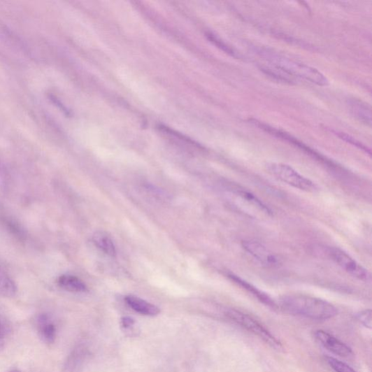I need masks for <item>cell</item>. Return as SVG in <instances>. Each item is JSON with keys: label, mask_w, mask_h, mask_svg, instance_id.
Returning a JSON list of instances; mask_svg holds the SVG:
<instances>
[{"label": "cell", "mask_w": 372, "mask_h": 372, "mask_svg": "<svg viewBox=\"0 0 372 372\" xmlns=\"http://www.w3.org/2000/svg\"><path fill=\"white\" fill-rule=\"evenodd\" d=\"M280 303L287 312L312 320H328L338 314L337 308L330 303L303 294L284 296Z\"/></svg>", "instance_id": "cell-1"}, {"label": "cell", "mask_w": 372, "mask_h": 372, "mask_svg": "<svg viewBox=\"0 0 372 372\" xmlns=\"http://www.w3.org/2000/svg\"><path fill=\"white\" fill-rule=\"evenodd\" d=\"M256 52L269 64L280 69L293 78H302L322 87L329 84L328 79L318 69L293 61L270 49L258 48Z\"/></svg>", "instance_id": "cell-2"}, {"label": "cell", "mask_w": 372, "mask_h": 372, "mask_svg": "<svg viewBox=\"0 0 372 372\" xmlns=\"http://www.w3.org/2000/svg\"><path fill=\"white\" fill-rule=\"evenodd\" d=\"M227 317L248 331L253 333L272 348L281 350L282 345L275 336L262 324L251 317L250 315L235 309H229L225 313Z\"/></svg>", "instance_id": "cell-3"}, {"label": "cell", "mask_w": 372, "mask_h": 372, "mask_svg": "<svg viewBox=\"0 0 372 372\" xmlns=\"http://www.w3.org/2000/svg\"><path fill=\"white\" fill-rule=\"evenodd\" d=\"M267 171L277 179L292 186V187L307 192H313L317 186L310 179L296 171L289 165L282 163H269Z\"/></svg>", "instance_id": "cell-4"}, {"label": "cell", "mask_w": 372, "mask_h": 372, "mask_svg": "<svg viewBox=\"0 0 372 372\" xmlns=\"http://www.w3.org/2000/svg\"><path fill=\"white\" fill-rule=\"evenodd\" d=\"M328 254L333 262L352 277L364 282L369 280V271L343 250L338 248H330Z\"/></svg>", "instance_id": "cell-5"}, {"label": "cell", "mask_w": 372, "mask_h": 372, "mask_svg": "<svg viewBox=\"0 0 372 372\" xmlns=\"http://www.w3.org/2000/svg\"><path fill=\"white\" fill-rule=\"evenodd\" d=\"M241 246L264 266L276 268L281 264L280 259L272 251L257 241L245 240L241 243Z\"/></svg>", "instance_id": "cell-6"}, {"label": "cell", "mask_w": 372, "mask_h": 372, "mask_svg": "<svg viewBox=\"0 0 372 372\" xmlns=\"http://www.w3.org/2000/svg\"><path fill=\"white\" fill-rule=\"evenodd\" d=\"M314 336L323 348L334 355L344 358L352 355V350L348 345L325 331H316Z\"/></svg>", "instance_id": "cell-7"}, {"label": "cell", "mask_w": 372, "mask_h": 372, "mask_svg": "<svg viewBox=\"0 0 372 372\" xmlns=\"http://www.w3.org/2000/svg\"><path fill=\"white\" fill-rule=\"evenodd\" d=\"M90 355L87 346L80 343L74 348L66 359L63 372H82Z\"/></svg>", "instance_id": "cell-8"}, {"label": "cell", "mask_w": 372, "mask_h": 372, "mask_svg": "<svg viewBox=\"0 0 372 372\" xmlns=\"http://www.w3.org/2000/svg\"><path fill=\"white\" fill-rule=\"evenodd\" d=\"M37 332L46 344H52L57 339V326L50 314L43 313L36 316L35 321Z\"/></svg>", "instance_id": "cell-9"}, {"label": "cell", "mask_w": 372, "mask_h": 372, "mask_svg": "<svg viewBox=\"0 0 372 372\" xmlns=\"http://www.w3.org/2000/svg\"><path fill=\"white\" fill-rule=\"evenodd\" d=\"M229 278L234 283L243 287L244 289L247 290L248 292L251 293L260 302L271 308L276 307L275 303L272 301V299L268 294H266L262 291H260L257 287H254L252 285L244 280V279L234 274H229Z\"/></svg>", "instance_id": "cell-10"}, {"label": "cell", "mask_w": 372, "mask_h": 372, "mask_svg": "<svg viewBox=\"0 0 372 372\" xmlns=\"http://www.w3.org/2000/svg\"><path fill=\"white\" fill-rule=\"evenodd\" d=\"M125 301L133 310L144 315L155 316L160 313V309L155 305L134 295L127 296Z\"/></svg>", "instance_id": "cell-11"}, {"label": "cell", "mask_w": 372, "mask_h": 372, "mask_svg": "<svg viewBox=\"0 0 372 372\" xmlns=\"http://www.w3.org/2000/svg\"><path fill=\"white\" fill-rule=\"evenodd\" d=\"M59 286L70 292L83 293L87 291V287L80 278L71 274L62 275L58 278Z\"/></svg>", "instance_id": "cell-12"}, {"label": "cell", "mask_w": 372, "mask_h": 372, "mask_svg": "<svg viewBox=\"0 0 372 372\" xmlns=\"http://www.w3.org/2000/svg\"><path fill=\"white\" fill-rule=\"evenodd\" d=\"M348 105L353 117L364 124L371 126V109L366 103L359 100L351 99L349 101Z\"/></svg>", "instance_id": "cell-13"}, {"label": "cell", "mask_w": 372, "mask_h": 372, "mask_svg": "<svg viewBox=\"0 0 372 372\" xmlns=\"http://www.w3.org/2000/svg\"><path fill=\"white\" fill-rule=\"evenodd\" d=\"M92 241L105 254L110 257H116L117 250L114 241L107 234L103 231L96 232L92 236Z\"/></svg>", "instance_id": "cell-14"}, {"label": "cell", "mask_w": 372, "mask_h": 372, "mask_svg": "<svg viewBox=\"0 0 372 372\" xmlns=\"http://www.w3.org/2000/svg\"><path fill=\"white\" fill-rule=\"evenodd\" d=\"M17 292V287L13 279L2 266H0V295L13 297Z\"/></svg>", "instance_id": "cell-15"}, {"label": "cell", "mask_w": 372, "mask_h": 372, "mask_svg": "<svg viewBox=\"0 0 372 372\" xmlns=\"http://www.w3.org/2000/svg\"><path fill=\"white\" fill-rule=\"evenodd\" d=\"M233 190L237 195L243 199H245L249 203L253 204V206H255L259 210L268 215H271L272 213L271 210L266 206V204L251 192L245 190V189L240 188L239 186L238 187V186L233 187Z\"/></svg>", "instance_id": "cell-16"}, {"label": "cell", "mask_w": 372, "mask_h": 372, "mask_svg": "<svg viewBox=\"0 0 372 372\" xmlns=\"http://www.w3.org/2000/svg\"><path fill=\"white\" fill-rule=\"evenodd\" d=\"M269 65V66H266L262 67V70L268 74V76L279 81H282L289 84H292L294 82V78L289 76L288 73L283 71L280 69H278L271 64Z\"/></svg>", "instance_id": "cell-17"}, {"label": "cell", "mask_w": 372, "mask_h": 372, "mask_svg": "<svg viewBox=\"0 0 372 372\" xmlns=\"http://www.w3.org/2000/svg\"><path fill=\"white\" fill-rule=\"evenodd\" d=\"M206 36L212 43H213L222 51H224L227 54L230 55L231 57H234L236 59L240 58V55L237 52H236L234 49L227 45L224 42H222L215 34L212 33H207Z\"/></svg>", "instance_id": "cell-18"}, {"label": "cell", "mask_w": 372, "mask_h": 372, "mask_svg": "<svg viewBox=\"0 0 372 372\" xmlns=\"http://www.w3.org/2000/svg\"><path fill=\"white\" fill-rule=\"evenodd\" d=\"M327 362L336 372H357L347 364L333 357H327Z\"/></svg>", "instance_id": "cell-19"}, {"label": "cell", "mask_w": 372, "mask_h": 372, "mask_svg": "<svg viewBox=\"0 0 372 372\" xmlns=\"http://www.w3.org/2000/svg\"><path fill=\"white\" fill-rule=\"evenodd\" d=\"M332 132L337 135L339 138H341L343 141L352 144L355 146H357L359 148V150L364 151L366 153H368L369 155H371V151L369 148H367L366 145L360 143L359 141L356 140L355 138H353L350 136L344 134V133H339L334 131V130H332Z\"/></svg>", "instance_id": "cell-20"}, {"label": "cell", "mask_w": 372, "mask_h": 372, "mask_svg": "<svg viewBox=\"0 0 372 372\" xmlns=\"http://www.w3.org/2000/svg\"><path fill=\"white\" fill-rule=\"evenodd\" d=\"M357 320L365 327L371 329V310H365L358 313Z\"/></svg>", "instance_id": "cell-21"}, {"label": "cell", "mask_w": 372, "mask_h": 372, "mask_svg": "<svg viewBox=\"0 0 372 372\" xmlns=\"http://www.w3.org/2000/svg\"><path fill=\"white\" fill-rule=\"evenodd\" d=\"M50 100L55 103V104H57L58 106V107L62 110L64 111V114L66 115V116H70L71 114H70V111L67 109V108H66L64 106V105L57 99V98H55L54 96H51L50 97Z\"/></svg>", "instance_id": "cell-22"}, {"label": "cell", "mask_w": 372, "mask_h": 372, "mask_svg": "<svg viewBox=\"0 0 372 372\" xmlns=\"http://www.w3.org/2000/svg\"><path fill=\"white\" fill-rule=\"evenodd\" d=\"M135 324V320L132 318L128 317H123L122 319V325L124 328L127 329L129 327H131Z\"/></svg>", "instance_id": "cell-23"}, {"label": "cell", "mask_w": 372, "mask_h": 372, "mask_svg": "<svg viewBox=\"0 0 372 372\" xmlns=\"http://www.w3.org/2000/svg\"><path fill=\"white\" fill-rule=\"evenodd\" d=\"M7 329L6 324L0 320V341L3 340L6 334Z\"/></svg>", "instance_id": "cell-24"}, {"label": "cell", "mask_w": 372, "mask_h": 372, "mask_svg": "<svg viewBox=\"0 0 372 372\" xmlns=\"http://www.w3.org/2000/svg\"><path fill=\"white\" fill-rule=\"evenodd\" d=\"M8 372H21V371H18V370H12V371H10Z\"/></svg>", "instance_id": "cell-25"}]
</instances>
